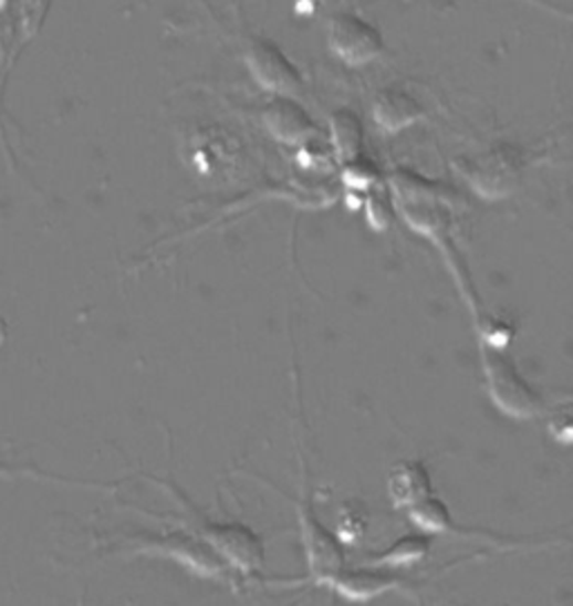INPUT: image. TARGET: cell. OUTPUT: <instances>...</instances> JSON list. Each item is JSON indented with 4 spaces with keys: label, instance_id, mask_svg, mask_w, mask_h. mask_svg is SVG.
Segmentation results:
<instances>
[{
    "label": "cell",
    "instance_id": "cell-7",
    "mask_svg": "<svg viewBox=\"0 0 573 606\" xmlns=\"http://www.w3.org/2000/svg\"><path fill=\"white\" fill-rule=\"evenodd\" d=\"M428 551V542L421 537H408L399 542L393 551L384 553V557H378L374 564H413L419 557H424Z\"/></svg>",
    "mask_w": 573,
    "mask_h": 606
},
{
    "label": "cell",
    "instance_id": "cell-6",
    "mask_svg": "<svg viewBox=\"0 0 573 606\" xmlns=\"http://www.w3.org/2000/svg\"><path fill=\"white\" fill-rule=\"evenodd\" d=\"M267 124H269V130L284 142L301 139L312 126L310 117L290 98L273 101V104L267 108Z\"/></svg>",
    "mask_w": 573,
    "mask_h": 606
},
{
    "label": "cell",
    "instance_id": "cell-2",
    "mask_svg": "<svg viewBox=\"0 0 573 606\" xmlns=\"http://www.w3.org/2000/svg\"><path fill=\"white\" fill-rule=\"evenodd\" d=\"M330 50L350 65H363L378 56L384 41L381 34L354 14H336L327 23Z\"/></svg>",
    "mask_w": 573,
    "mask_h": 606
},
{
    "label": "cell",
    "instance_id": "cell-1",
    "mask_svg": "<svg viewBox=\"0 0 573 606\" xmlns=\"http://www.w3.org/2000/svg\"><path fill=\"white\" fill-rule=\"evenodd\" d=\"M485 374L489 396L504 415L515 419H533L544 412L542 396L522 378L518 367L507 356L489 349L485 354Z\"/></svg>",
    "mask_w": 573,
    "mask_h": 606
},
{
    "label": "cell",
    "instance_id": "cell-4",
    "mask_svg": "<svg viewBox=\"0 0 573 606\" xmlns=\"http://www.w3.org/2000/svg\"><path fill=\"white\" fill-rule=\"evenodd\" d=\"M390 499L397 509H410L415 501H419L430 490V474L419 461L399 463L388 481Z\"/></svg>",
    "mask_w": 573,
    "mask_h": 606
},
{
    "label": "cell",
    "instance_id": "cell-3",
    "mask_svg": "<svg viewBox=\"0 0 573 606\" xmlns=\"http://www.w3.org/2000/svg\"><path fill=\"white\" fill-rule=\"evenodd\" d=\"M247 63L260 85L275 92L301 87V74L275 45L269 41H253L247 50Z\"/></svg>",
    "mask_w": 573,
    "mask_h": 606
},
{
    "label": "cell",
    "instance_id": "cell-5",
    "mask_svg": "<svg viewBox=\"0 0 573 606\" xmlns=\"http://www.w3.org/2000/svg\"><path fill=\"white\" fill-rule=\"evenodd\" d=\"M374 113H376V119L388 130H397L415 122L421 115V108L417 106V101L410 94L402 90H384L376 98Z\"/></svg>",
    "mask_w": 573,
    "mask_h": 606
}]
</instances>
